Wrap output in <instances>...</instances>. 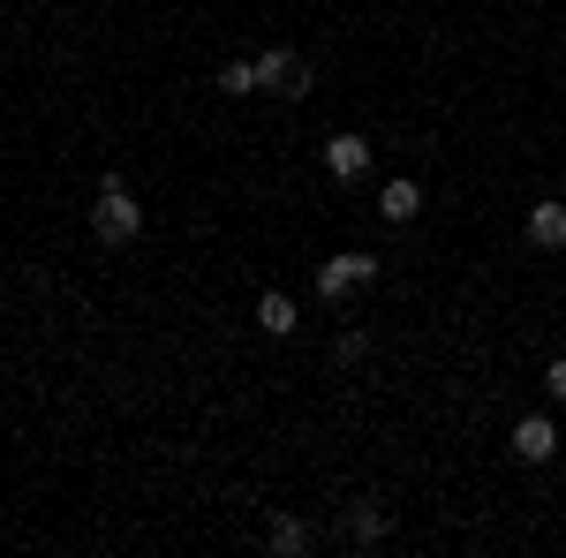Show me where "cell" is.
<instances>
[{
  "mask_svg": "<svg viewBox=\"0 0 566 558\" xmlns=\"http://www.w3.org/2000/svg\"><path fill=\"white\" fill-rule=\"evenodd\" d=\"M386 528H392V520H386L378 498H355V506H348V536L363 544V551H370V544H386Z\"/></svg>",
  "mask_w": 566,
  "mask_h": 558,
  "instance_id": "52a82bcc",
  "label": "cell"
},
{
  "mask_svg": "<svg viewBox=\"0 0 566 558\" xmlns=\"http://www.w3.org/2000/svg\"><path fill=\"white\" fill-rule=\"evenodd\" d=\"M258 325L272 333V340H287V333H295V295H280V287H264V295H258Z\"/></svg>",
  "mask_w": 566,
  "mask_h": 558,
  "instance_id": "9c48e42d",
  "label": "cell"
},
{
  "mask_svg": "<svg viewBox=\"0 0 566 558\" xmlns=\"http://www.w3.org/2000/svg\"><path fill=\"white\" fill-rule=\"evenodd\" d=\"M386 264L370 257V250H348V257H333V264H317V302H348L355 287H370Z\"/></svg>",
  "mask_w": 566,
  "mask_h": 558,
  "instance_id": "7a4b0ae2",
  "label": "cell"
},
{
  "mask_svg": "<svg viewBox=\"0 0 566 558\" xmlns=\"http://www.w3.org/2000/svg\"><path fill=\"white\" fill-rule=\"evenodd\" d=\"M258 84H264V91H280V98H310V84H317V76H310V61H303V53L272 45V53L258 61Z\"/></svg>",
  "mask_w": 566,
  "mask_h": 558,
  "instance_id": "3957f363",
  "label": "cell"
},
{
  "mask_svg": "<svg viewBox=\"0 0 566 558\" xmlns=\"http://www.w3.org/2000/svg\"><path fill=\"white\" fill-rule=\"evenodd\" d=\"M552 453H559V423H552V415H522V423H514V461L544 468Z\"/></svg>",
  "mask_w": 566,
  "mask_h": 558,
  "instance_id": "277c9868",
  "label": "cell"
},
{
  "mask_svg": "<svg viewBox=\"0 0 566 558\" xmlns=\"http://www.w3.org/2000/svg\"><path fill=\"white\" fill-rule=\"evenodd\" d=\"M91 227H98V242H114V250L144 234V204L129 197V181H122V173H106V181H98V204H91Z\"/></svg>",
  "mask_w": 566,
  "mask_h": 558,
  "instance_id": "6da1fadb",
  "label": "cell"
},
{
  "mask_svg": "<svg viewBox=\"0 0 566 558\" xmlns=\"http://www.w3.org/2000/svg\"><path fill=\"white\" fill-rule=\"evenodd\" d=\"M219 91H227V98H250V91H264V84H258V61H227V69H219Z\"/></svg>",
  "mask_w": 566,
  "mask_h": 558,
  "instance_id": "8fae6325",
  "label": "cell"
},
{
  "mask_svg": "<svg viewBox=\"0 0 566 558\" xmlns=\"http://www.w3.org/2000/svg\"><path fill=\"white\" fill-rule=\"evenodd\" d=\"M264 544H272L280 558H303L310 544H317V536H310V520H295V514H272V520H264Z\"/></svg>",
  "mask_w": 566,
  "mask_h": 558,
  "instance_id": "8992f818",
  "label": "cell"
},
{
  "mask_svg": "<svg viewBox=\"0 0 566 558\" xmlns=\"http://www.w3.org/2000/svg\"><path fill=\"white\" fill-rule=\"evenodd\" d=\"M528 242L536 250H566V204H528Z\"/></svg>",
  "mask_w": 566,
  "mask_h": 558,
  "instance_id": "ba28073f",
  "label": "cell"
},
{
  "mask_svg": "<svg viewBox=\"0 0 566 558\" xmlns=\"http://www.w3.org/2000/svg\"><path fill=\"white\" fill-rule=\"evenodd\" d=\"M544 392H552V400H566V362H552V370H544Z\"/></svg>",
  "mask_w": 566,
  "mask_h": 558,
  "instance_id": "7c38bea8",
  "label": "cell"
},
{
  "mask_svg": "<svg viewBox=\"0 0 566 558\" xmlns=\"http://www.w3.org/2000/svg\"><path fill=\"white\" fill-rule=\"evenodd\" d=\"M325 173H333V181H363V173H370V144H363V136H333V144H325Z\"/></svg>",
  "mask_w": 566,
  "mask_h": 558,
  "instance_id": "5b68a950",
  "label": "cell"
},
{
  "mask_svg": "<svg viewBox=\"0 0 566 558\" xmlns=\"http://www.w3.org/2000/svg\"><path fill=\"white\" fill-rule=\"evenodd\" d=\"M378 212H386L392 227H408V219L423 212V189H416V181H386V197H378Z\"/></svg>",
  "mask_w": 566,
  "mask_h": 558,
  "instance_id": "30bf717a",
  "label": "cell"
}]
</instances>
